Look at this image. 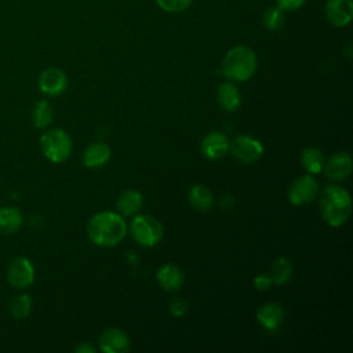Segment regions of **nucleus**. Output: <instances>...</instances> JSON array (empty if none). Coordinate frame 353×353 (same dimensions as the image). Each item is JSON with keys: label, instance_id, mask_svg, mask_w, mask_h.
I'll list each match as a JSON object with an SVG mask.
<instances>
[{"label": "nucleus", "instance_id": "26", "mask_svg": "<svg viewBox=\"0 0 353 353\" xmlns=\"http://www.w3.org/2000/svg\"><path fill=\"white\" fill-rule=\"evenodd\" d=\"M156 3L167 12H181L192 4V0H156Z\"/></svg>", "mask_w": 353, "mask_h": 353}, {"label": "nucleus", "instance_id": "8", "mask_svg": "<svg viewBox=\"0 0 353 353\" xmlns=\"http://www.w3.org/2000/svg\"><path fill=\"white\" fill-rule=\"evenodd\" d=\"M319 193V185L310 175H303L295 179L288 188V200L294 205H303L316 199Z\"/></svg>", "mask_w": 353, "mask_h": 353}, {"label": "nucleus", "instance_id": "23", "mask_svg": "<svg viewBox=\"0 0 353 353\" xmlns=\"http://www.w3.org/2000/svg\"><path fill=\"white\" fill-rule=\"evenodd\" d=\"M52 117H54L52 108L47 101L41 99V101L36 102V105L33 106V110H32V120L37 128L48 127L52 121Z\"/></svg>", "mask_w": 353, "mask_h": 353}, {"label": "nucleus", "instance_id": "18", "mask_svg": "<svg viewBox=\"0 0 353 353\" xmlns=\"http://www.w3.org/2000/svg\"><path fill=\"white\" fill-rule=\"evenodd\" d=\"M142 203H143L142 194L138 190L128 189V190H124L119 196L116 205H117V210L120 214L130 216L139 211V208L142 207Z\"/></svg>", "mask_w": 353, "mask_h": 353}, {"label": "nucleus", "instance_id": "25", "mask_svg": "<svg viewBox=\"0 0 353 353\" xmlns=\"http://www.w3.org/2000/svg\"><path fill=\"white\" fill-rule=\"evenodd\" d=\"M285 19H284V12L280 7L273 6L265 10L263 15H262V23L266 29L269 30H277L284 25Z\"/></svg>", "mask_w": 353, "mask_h": 353}, {"label": "nucleus", "instance_id": "15", "mask_svg": "<svg viewBox=\"0 0 353 353\" xmlns=\"http://www.w3.org/2000/svg\"><path fill=\"white\" fill-rule=\"evenodd\" d=\"M159 284L170 292L178 291L183 284V274L179 268H176L172 263H165L159 268L156 273Z\"/></svg>", "mask_w": 353, "mask_h": 353}, {"label": "nucleus", "instance_id": "24", "mask_svg": "<svg viewBox=\"0 0 353 353\" xmlns=\"http://www.w3.org/2000/svg\"><path fill=\"white\" fill-rule=\"evenodd\" d=\"M32 309V299L28 294H19L10 302V312L15 319H25Z\"/></svg>", "mask_w": 353, "mask_h": 353}, {"label": "nucleus", "instance_id": "22", "mask_svg": "<svg viewBox=\"0 0 353 353\" xmlns=\"http://www.w3.org/2000/svg\"><path fill=\"white\" fill-rule=\"evenodd\" d=\"M301 161L309 174H319L324 167V156L317 148H306L302 152Z\"/></svg>", "mask_w": 353, "mask_h": 353}, {"label": "nucleus", "instance_id": "29", "mask_svg": "<svg viewBox=\"0 0 353 353\" xmlns=\"http://www.w3.org/2000/svg\"><path fill=\"white\" fill-rule=\"evenodd\" d=\"M272 277L270 276H266V274H258L255 279H254V285L256 290L259 291H265L268 290L270 285H272Z\"/></svg>", "mask_w": 353, "mask_h": 353}, {"label": "nucleus", "instance_id": "13", "mask_svg": "<svg viewBox=\"0 0 353 353\" xmlns=\"http://www.w3.org/2000/svg\"><path fill=\"white\" fill-rule=\"evenodd\" d=\"M229 150V139L219 131L208 132L201 142V152L210 160L223 157Z\"/></svg>", "mask_w": 353, "mask_h": 353}, {"label": "nucleus", "instance_id": "19", "mask_svg": "<svg viewBox=\"0 0 353 353\" xmlns=\"http://www.w3.org/2000/svg\"><path fill=\"white\" fill-rule=\"evenodd\" d=\"M22 214L17 207H3L0 208V233L11 234L15 233L22 225Z\"/></svg>", "mask_w": 353, "mask_h": 353}, {"label": "nucleus", "instance_id": "9", "mask_svg": "<svg viewBox=\"0 0 353 353\" xmlns=\"http://www.w3.org/2000/svg\"><path fill=\"white\" fill-rule=\"evenodd\" d=\"M68 77L59 68H48L41 72L39 77V88L43 94L57 97L66 90Z\"/></svg>", "mask_w": 353, "mask_h": 353}, {"label": "nucleus", "instance_id": "1", "mask_svg": "<svg viewBox=\"0 0 353 353\" xmlns=\"http://www.w3.org/2000/svg\"><path fill=\"white\" fill-rule=\"evenodd\" d=\"M127 226L120 214L102 211L95 214L87 225L90 240L99 247H113L125 236Z\"/></svg>", "mask_w": 353, "mask_h": 353}, {"label": "nucleus", "instance_id": "27", "mask_svg": "<svg viewBox=\"0 0 353 353\" xmlns=\"http://www.w3.org/2000/svg\"><path fill=\"white\" fill-rule=\"evenodd\" d=\"M170 312L175 317H182L188 312V302L182 298H174L170 303Z\"/></svg>", "mask_w": 353, "mask_h": 353}, {"label": "nucleus", "instance_id": "28", "mask_svg": "<svg viewBox=\"0 0 353 353\" xmlns=\"http://www.w3.org/2000/svg\"><path fill=\"white\" fill-rule=\"evenodd\" d=\"M306 0H276L277 7H280L283 11H292L305 4Z\"/></svg>", "mask_w": 353, "mask_h": 353}, {"label": "nucleus", "instance_id": "10", "mask_svg": "<svg viewBox=\"0 0 353 353\" xmlns=\"http://www.w3.org/2000/svg\"><path fill=\"white\" fill-rule=\"evenodd\" d=\"M323 168L325 171V175L331 181H343L350 175L353 168V161L349 153L338 152L330 156L327 163H324Z\"/></svg>", "mask_w": 353, "mask_h": 353}, {"label": "nucleus", "instance_id": "14", "mask_svg": "<svg viewBox=\"0 0 353 353\" xmlns=\"http://www.w3.org/2000/svg\"><path fill=\"white\" fill-rule=\"evenodd\" d=\"M256 319L259 324L268 330V331H274L277 330L284 319V310L283 307L276 303V302H268L262 305L258 312H256Z\"/></svg>", "mask_w": 353, "mask_h": 353}, {"label": "nucleus", "instance_id": "3", "mask_svg": "<svg viewBox=\"0 0 353 353\" xmlns=\"http://www.w3.org/2000/svg\"><path fill=\"white\" fill-rule=\"evenodd\" d=\"M258 59L255 52L245 46H236L228 51L222 62V73L234 81L248 80L256 70Z\"/></svg>", "mask_w": 353, "mask_h": 353}, {"label": "nucleus", "instance_id": "4", "mask_svg": "<svg viewBox=\"0 0 353 353\" xmlns=\"http://www.w3.org/2000/svg\"><path fill=\"white\" fill-rule=\"evenodd\" d=\"M40 146L44 156L52 163H63L72 153V139L61 128L44 132L40 138Z\"/></svg>", "mask_w": 353, "mask_h": 353}, {"label": "nucleus", "instance_id": "11", "mask_svg": "<svg viewBox=\"0 0 353 353\" xmlns=\"http://www.w3.org/2000/svg\"><path fill=\"white\" fill-rule=\"evenodd\" d=\"M325 17L334 26H346L353 18V1L352 0H327Z\"/></svg>", "mask_w": 353, "mask_h": 353}, {"label": "nucleus", "instance_id": "21", "mask_svg": "<svg viewBox=\"0 0 353 353\" xmlns=\"http://www.w3.org/2000/svg\"><path fill=\"white\" fill-rule=\"evenodd\" d=\"M291 276H292V265L290 259L280 256L272 262L270 277L273 283H276L277 285L285 284L291 279Z\"/></svg>", "mask_w": 353, "mask_h": 353}, {"label": "nucleus", "instance_id": "6", "mask_svg": "<svg viewBox=\"0 0 353 353\" xmlns=\"http://www.w3.org/2000/svg\"><path fill=\"white\" fill-rule=\"evenodd\" d=\"M229 150L239 161L254 163L262 156L263 146L255 138L247 135H237L236 138H233L232 142H229Z\"/></svg>", "mask_w": 353, "mask_h": 353}, {"label": "nucleus", "instance_id": "17", "mask_svg": "<svg viewBox=\"0 0 353 353\" xmlns=\"http://www.w3.org/2000/svg\"><path fill=\"white\" fill-rule=\"evenodd\" d=\"M216 99L221 108L226 112H234L241 102L239 88L232 83H222L216 91Z\"/></svg>", "mask_w": 353, "mask_h": 353}, {"label": "nucleus", "instance_id": "12", "mask_svg": "<svg viewBox=\"0 0 353 353\" xmlns=\"http://www.w3.org/2000/svg\"><path fill=\"white\" fill-rule=\"evenodd\" d=\"M99 347L106 353H125L130 350V339L120 328H106L99 336Z\"/></svg>", "mask_w": 353, "mask_h": 353}, {"label": "nucleus", "instance_id": "2", "mask_svg": "<svg viewBox=\"0 0 353 353\" xmlns=\"http://www.w3.org/2000/svg\"><path fill=\"white\" fill-rule=\"evenodd\" d=\"M321 216L330 226L343 225L352 212V199L346 189L338 185L324 188L320 196Z\"/></svg>", "mask_w": 353, "mask_h": 353}, {"label": "nucleus", "instance_id": "7", "mask_svg": "<svg viewBox=\"0 0 353 353\" xmlns=\"http://www.w3.org/2000/svg\"><path fill=\"white\" fill-rule=\"evenodd\" d=\"M7 280L18 290L29 287L34 280V268L32 262L25 256H17L12 259L7 269Z\"/></svg>", "mask_w": 353, "mask_h": 353}, {"label": "nucleus", "instance_id": "20", "mask_svg": "<svg viewBox=\"0 0 353 353\" xmlns=\"http://www.w3.org/2000/svg\"><path fill=\"white\" fill-rule=\"evenodd\" d=\"M189 201L199 211H207L214 203L211 190L204 185H194L189 190Z\"/></svg>", "mask_w": 353, "mask_h": 353}, {"label": "nucleus", "instance_id": "30", "mask_svg": "<svg viewBox=\"0 0 353 353\" xmlns=\"http://www.w3.org/2000/svg\"><path fill=\"white\" fill-rule=\"evenodd\" d=\"M74 352H77V353H94L95 349L88 342H83L79 346H76Z\"/></svg>", "mask_w": 353, "mask_h": 353}, {"label": "nucleus", "instance_id": "16", "mask_svg": "<svg viewBox=\"0 0 353 353\" xmlns=\"http://www.w3.org/2000/svg\"><path fill=\"white\" fill-rule=\"evenodd\" d=\"M110 159V148L103 142L91 143L83 153V163L88 168L102 167Z\"/></svg>", "mask_w": 353, "mask_h": 353}, {"label": "nucleus", "instance_id": "5", "mask_svg": "<svg viewBox=\"0 0 353 353\" xmlns=\"http://www.w3.org/2000/svg\"><path fill=\"white\" fill-rule=\"evenodd\" d=\"M130 233L138 244L143 247H153L163 239L164 228L157 218L143 214L132 219Z\"/></svg>", "mask_w": 353, "mask_h": 353}]
</instances>
